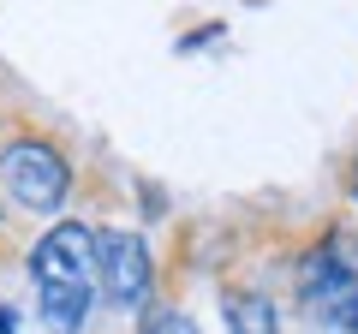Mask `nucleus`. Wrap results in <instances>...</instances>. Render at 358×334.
<instances>
[{"label": "nucleus", "mask_w": 358, "mask_h": 334, "mask_svg": "<svg viewBox=\"0 0 358 334\" xmlns=\"http://www.w3.org/2000/svg\"><path fill=\"white\" fill-rule=\"evenodd\" d=\"M143 334H197V322L185 317V310H155V317L143 322Z\"/></svg>", "instance_id": "obj_5"}, {"label": "nucleus", "mask_w": 358, "mask_h": 334, "mask_svg": "<svg viewBox=\"0 0 358 334\" xmlns=\"http://www.w3.org/2000/svg\"><path fill=\"white\" fill-rule=\"evenodd\" d=\"M322 334H341V328H322Z\"/></svg>", "instance_id": "obj_7"}, {"label": "nucleus", "mask_w": 358, "mask_h": 334, "mask_svg": "<svg viewBox=\"0 0 358 334\" xmlns=\"http://www.w3.org/2000/svg\"><path fill=\"white\" fill-rule=\"evenodd\" d=\"M0 334H18V317H13L6 305H0Z\"/></svg>", "instance_id": "obj_6"}, {"label": "nucleus", "mask_w": 358, "mask_h": 334, "mask_svg": "<svg viewBox=\"0 0 358 334\" xmlns=\"http://www.w3.org/2000/svg\"><path fill=\"white\" fill-rule=\"evenodd\" d=\"M352 191H358V185H352Z\"/></svg>", "instance_id": "obj_8"}, {"label": "nucleus", "mask_w": 358, "mask_h": 334, "mask_svg": "<svg viewBox=\"0 0 358 334\" xmlns=\"http://www.w3.org/2000/svg\"><path fill=\"white\" fill-rule=\"evenodd\" d=\"M150 281H155V263H150V245L126 227H108L96 233V286L108 293L114 310H138L150 298Z\"/></svg>", "instance_id": "obj_3"}, {"label": "nucleus", "mask_w": 358, "mask_h": 334, "mask_svg": "<svg viewBox=\"0 0 358 334\" xmlns=\"http://www.w3.org/2000/svg\"><path fill=\"white\" fill-rule=\"evenodd\" d=\"M227 334H281L275 305L257 298V293H233V298H227Z\"/></svg>", "instance_id": "obj_4"}, {"label": "nucleus", "mask_w": 358, "mask_h": 334, "mask_svg": "<svg viewBox=\"0 0 358 334\" xmlns=\"http://www.w3.org/2000/svg\"><path fill=\"white\" fill-rule=\"evenodd\" d=\"M0 185L13 191V203H24L30 215H54L66 203V185H72V167L60 161V150L42 138H18L0 150Z\"/></svg>", "instance_id": "obj_2"}, {"label": "nucleus", "mask_w": 358, "mask_h": 334, "mask_svg": "<svg viewBox=\"0 0 358 334\" xmlns=\"http://www.w3.org/2000/svg\"><path fill=\"white\" fill-rule=\"evenodd\" d=\"M30 281H36L48 334H84L90 305H96V233L84 221L48 227L30 251Z\"/></svg>", "instance_id": "obj_1"}]
</instances>
